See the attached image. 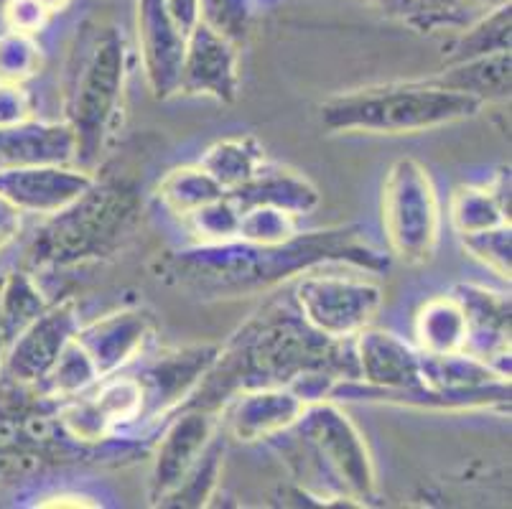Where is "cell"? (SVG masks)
<instances>
[{
    "instance_id": "cell-1",
    "label": "cell",
    "mask_w": 512,
    "mask_h": 509,
    "mask_svg": "<svg viewBox=\"0 0 512 509\" xmlns=\"http://www.w3.org/2000/svg\"><path fill=\"white\" fill-rule=\"evenodd\" d=\"M337 265L383 273L388 258L367 240L360 224H342L299 232L276 245L232 240L169 252L156 263V278L202 301H232L268 293L311 270Z\"/></svg>"
},
{
    "instance_id": "cell-2",
    "label": "cell",
    "mask_w": 512,
    "mask_h": 509,
    "mask_svg": "<svg viewBox=\"0 0 512 509\" xmlns=\"http://www.w3.org/2000/svg\"><path fill=\"white\" fill-rule=\"evenodd\" d=\"M268 443L278 446L293 479L316 499L357 507L380 499L365 436L337 400L306 405L299 420Z\"/></svg>"
},
{
    "instance_id": "cell-3",
    "label": "cell",
    "mask_w": 512,
    "mask_h": 509,
    "mask_svg": "<svg viewBox=\"0 0 512 509\" xmlns=\"http://www.w3.org/2000/svg\"><path fill=\"white\" fill-rule=\"evenodd\" d=\"M128 79V46L110 23L77 36L64 84V120L74 138V166L95 171L118 128Z\"/></svg>"
},
{
    "instance_id": "cell-4",
    "label": "cell",
    "mask_w": 512,
    "mask_h": 509,
    "mask_svg": "<svg viewBox=\"0 0 512 509\" xmlns=\"http://www.w3.org/2000/svg\"><path fill=\"white\" fill-rule=\"evenodd\" d=\"M482 107L474 97L418 79L339 92L321 102L319 120L329 133L416 135L464 123Z\"/></svg>"
},
{
    "instance_id": "cell-5",
    "label": "cell",
    "mask_w": 512,
    "mask_h": 509,
    "mask_svg": "<svg viewBox=\"0 0 512 509\" xmlns=\"http://www.w3.org/2000/svg\"><path fill=\"white\" fill-rule=\"evenodd\" d=\"M138 202L128 186L95 181L85 196L69 204L36 232L26 250V270H57L110 255L136 222Z\"/></svg>"
},
{
    "instance_id": "cell-6",
    "label": "cell",
    "mask_w": 512,
    "mask_h": 509,
    "mask_svg": "<svg viewBox=\"0 0 512 509\" xmlns=\"http://www.w3.org/2000/svg\"><path fill=\"white\" fill-rule=\"evenodd\" d=\"M383 227L400 263L426 265L441 240V202L428 168L406 156L390 163L383 184Z\"/></svg>"
},
{
    "instance_id": "cell-7",
    "label": "cell",
    "mask_w": 512,
    "mask_h": 509,
    "mask_svg": "<svg viewBox=\"0 0 512 509\" xmlns=\"http://www.w3.org/2000/svg\"><path fill=\"white\" fill-rule=\"evenodd\" d=\"M383 303V286L365 270L329 273V268H319L299 275L293 283V306L301 319L337 342H349L372 326Z\"/></svg>"
},
{
    "instance_id": "cell-8",
    "label": "cell",
    "mask_w": 512,
    "mask_h": 509,
    "mask_svg": "<svg viewBox=\"0 0 512 509\" xmlns=\"http://www.w3.org/2000/svg\"><path fill=\"white\" fill-rule=\"evenodd\" d=\"M79 326V314L74 301L49 303L29 326H23L6 344L0 377L23 387L39 390L49 372L54 370L59 354L69 344Z\"/></svg>"
},
{
    "instance_id": "cell-9",
    "label": "cell",
    "mask_w": 512,
    "mask_h": 509,
    "mask_svg": "<svg viewBox=\"0 0 512 509\" xmlns=\"http://www.w3.org/2000/svg\"><path fill=\"white\" fill-rule=\"evenodd\" d=\"M220 433V410L199 408V405H184L174 413L156 454L151 461L148 474V499L153 507H161L166 497L176 489V484L192 469L194 461L202 456L214 436Z\"/></svg>"
},
{
    "instance_id": "cell-10",
    "label": "cell",
    "mask_w": 512,
    "mask_h": 509,
    "mask_svg": "<svg viewBox=\"0 0 512 509\" xmlns=\"http://www.w3.org/2000/svg\"><path fill=\"white\" fill-rule=\"evenodd\" d=\"M95 171L74 163H36L0 171V196L21 214L54 217L95 186Z\"/></svg>"
},
{
    "instance_id": "cell-11",
    "label": "cell",
    "mask_w": 512,
    "mask_h": 509,
    "mask_svg": "<svg viewBox=\"0 0 512 509\" xmlns=\"http://www.w3.org/2000/svg\"><path fill=\"white\" fill-rule=\"evenodd\" d=\"M240 92V46L204 21L186 36L176 95L235 102Z\"/></svg>"
},
{
    "instance_id": "cell-12",
    "label": "cell",
    "mask_w": 512,
    "mask_h": 509,
    "mask_svg": "<svg viewBox=\"0 0 512 509\" xmlns=\"http://www.w3.org/2000/svg\"><path fill=\"white\" fill-rule=\"evenodd\" d=\"M306 403L286 385L235 392L220 408V431L240 443L273 441L299 420Z\"/></svg>"
},
{
    "instance_id": "cell-13",
    "label": "cell",
    "mask_w": 512,
    "mask_h": 509,
    "mask_svg": "<svg viewBox=\"0 0 512 509\" xmlns=\"http://www.w3.org/2000/svg\"><path fill=\"white\" fill-rule=\"evenodd\" d=\"M74 339L90 357L97 377L105 380L125 367H133L136 359L146 354L148 342L153 339V319L141 308H123L90 324H79Z\"/></svg>"
},
{
    "instance_id": "cell-14",
    "label": "cell",
    "mask_w": 512,
    "mask_h": 509,
    "mask_svg": "<svg viewBox=\"0 0 512 509\" xmlns=\"http://www.w3.org/2000/svg\"><path fill=\"white\" fill-rule=\"evenodd\" d=\"M138 54L151 95L169 100L179 90L186 36L166 11L164 0H136Z\"/></svg>"
},
{
    "instance_id": "cell-15",
    "label": "cell",
    "mask_w": 512,
    "mask_h": 509,
    "mask_svg": "<svg viewBox=\"0 0 512 509\" xmlns=\"http://www.w3.org/2000/svg\"><path fill=\"white\" fill-rule=\"evenodd\" d=\"M454 298L467 316V349L510 377V296L477 283H459Z\"/></svg>"
},
{
    "instance_id": "cell-16",
    "label": "cell",
    "mask_w": 512,
    "mask_h": 509,
    "mask_svg": "<svg viewBox=\"0 0 512 509\" xmlns=\"http://www.w3.org/2000/svg\"><path fill=\"white\" fill-rule=\"evenodd\" d=\"M357 380L383 390L423 385L421 349L385 329H362L352 339Z\"/></svg>"
},
{
    "instance_id": "cell-17",
    "label": "cell",
    "mask_w": 512,
    "mask_h": 509,
    "mask_svg": "<svg viewBox=\"0 0 512 509\" xmlns=\"http://www.w3.org/2000/svg\"><path fill=\"white\" fill-rule=\"evenodd\" d=\"M227 194L240 209L265 204V207L283 209V212H291L296 217L316 212L321 204V194L314 181L306 179L299 171H293V168L276 166L271 161L265 163L248 184H242L235 191H227Z\"/></svg>"
},
{
    "instance_id": "cell-18",
    "label": "cell",
    "mask_w": 512,
    "mask_h": 509,
    "mask_svg": "<svg viewBox=\"0 0 512 509\" xmlns=\"http://www.w3.org/2000/svg\"><path fill=\"white\" fill-rule=\"evenodd\" d=\"M36 163H74V138L67 125L29 120L0 128V171Z\"/></svg>"
},
{
    "instance_id": "cell-19",
    "label": "cell",
    "mask_w": 512,
    "mask_h": 509,
    "mask_svg": "<svg viewBox=\"0 0 512 509\" xmlns=\"http://www.w3.org/2000/svg\"><path fill=\"white\" fill-rule=\"evenodd\" d=\"M449 222L459 237L510 224V171H500L487 184L456 186Z\"/></svg>"
},
{
    "instance_id": "cell-20",
    "label": "cell",
    "mask_w": 512,
    "mask_h": 509,
    "mask_svg": "<svg viewBox=\"0 0 512 509\" xmlns=\"http://www.w3.org/2000/svg\"><path fill=\"white\" fill-rule=\"evenodd\" d=\"M428 79L441 84V87L474 97L482 105L502 102L510 97L512 56L510 51H497V54L477 56V59H467V62L446 64L444 72Z\"/></svg>"
},
{
    "instance_id": "cell-21",
    "label": "cell",
    "mask_w": 512,
    "mask_h": 509,
    "mask_svg": "<svg viewBox=\"0 0 512 509\" xmlns=\"http://www.w3.org/2000/svg\"><path fill=\"white\" fill-rule=\"evenodd\" d=\"M416 347L423 354H454L467 349V316L454 293H439L418 308L413 321Z\"/></svg>"
},
{
    "instance_id": "cell-22",
    "label": "cell",
    "mask_w": 512,
    "mask_h": 509,
    "mask_svg": "<svg viewBox=\"0 0 512 509\" xmlns=\"http://www.w3.org/2000/svg\"><path fill=\"white\" fill-rule=\"evenodd\" d=\"M505 0H395L418 34H459Z\"/></svg>"
},
{
    "instance_id": "cell-23",
    "label": "cell",
    "mask_w": 512,
    "mask_h": 509,
    "mask_svg": "<svg viewBox=\"0 0 512 509\" xmlns=\"http://www.w3.org/2000/svg\"><path fill=\"white\" fill-rule=\"evenodd\" d=\"M265 163H268L265 148L255 135H232L217 140L199 158V166L225 191H235L248 184Z\"/></svg>"
},
{
    "instance_id": "cell-24",
    "label": "cell",
    "mask_w": 512,
    "mask_h": 509,
    "mask_svg": "<svg viewBox=\"0 0 512 509\" xmlns=\"http://www.w3.org/2000/svg\"><path fill=\"white\" fill-rule=\"evenodd\" d=\"M421 367L423 385L436 387V390H479L497 382H510V377L469 352L423 354Z\"/></svg>"
},
{
    "instance_id": "cell-25",
    "label": "cell",
    "mask_w": 512,
    "mask_h": 509,
    "mask_svg": "<svg viewBox=\"0 0 512 509\" xmlns=\"http://www.w3.org/2000/svg\"><path fill=\"white\" fill-rule=\"evenodd\" d=\"M510 51V0L484 13L482 18L454 34L449 49L444 51L446 64L467 62L477 56Z\"/></svg>"
},
{
    "instance_id": "cell-26",
    "label": "cell",
    "mask_w": 512,
    "mask_h": 509,
    "mask_svg": "<svg viewBox=\"0 0 512 509\" xmlns=\"http://www.w3.org/2000/svg\"><path fill=\"white\" fill-rule=\"evenodd\" d=\"M46 308L49 301L44 298L39 278H34L26 268L13 270L0 280V334L6 344Z\"/></svg>"
},
{
    "instance_id": "cell-27",
    "label": "cell",
    "mask_w": 512,
    "mask_h": 509,
    "mask_svg": "<svg viewBox=\"0 0 512 509\" xmlns=\"http://www.w3.org/2000/svg\"><path fill=\"white\" fill-rule=\"evenodd\" d=\"M225 194L227 191L199 163L197 166L174 168L158 184V199H161L166 212L179 219H186L192 212L202 209L204 204L214 202V199H220Z\"/></svg>"
},
{
    "instance_id": "cell-28",
    "label": "cell",
    "mask_w": 512,
    "mask_h": 509,
    "mask_svg": "<svg viewBox=\"0 0 512 509\" xmlns=\"http://www.w3.org/2000/svg\"><path fill=\"white\" fill-rule=\"evenodd\" d=\"M222 459H225V441H222V433H217L202 456L194 461L192 469L186 471L184 479L176 484L174 492L161 502V507H204L222 479Z\"/></svg>"
},
{
    "instance_id": "cell-29",
    "label": "cell",
    "mask_w": 512,
    "mask_h": 509,
    "mask_svg": "<svg viewBox=\"0 0 512 509\" xmlns=\"http://www.w3.org/2000/svg\"><path fill=\"white\" fill-rule=\"evenodd\" d=\"M242 209L225 194L214 202L204 204L202 209L192 212L181 222L192 232L194 245H222V242L237 240V224H240Z\"/></svg>"
},
{
    "instance_id": "cell-30",
    "label": "cell",
    "mask_w": 512,
    "mask_h": 509,
    "mask_svg": "<svg viewBox=\"0 0 512 509\" xmlns=\"http://www.w3.org/2000/svg\"><path fill=\"white\" fill-rule=\"evenodd\" d=\"M299 219L296 214L283 212L276 207H248L240 212V224H237V240L258 242V245H276V242L291 240L299 235Z\"/></svg>"
},
{
    "instance_id": "cell-31",
    "label": "cell",
    "mask_w": 512,
    "mask_h": 509,
    "mask_svg": "<svg viewBox=\"0 0 512 509\" xmlns=\"http://www.w3.org/2000/svg\"><path fill=\"white\" fill-rule=\"evenodd\" d=\"M41 69V46L34 34L6 28L0 34V82L26 84Z\"/></svg>"
},
{
    "instance_id": "cell-32",
    "label": "cell",
    "mask_w": 512,
    "mask_h": 509,
    "mask_svg": "<svg viewBox=\"0 0 512 509\" xmlns=\"http://www.w3.org/2000/svg\"><path fill=\"white\" fill-rule=\"evenodd\" d=\"M462 240L464 252L469 258L477 260L482 268L490 270L500 280L510 283L512 273V235L510 224L505 227H492V230L474 232V235L459 237Z\"/></svg>"
},
{
    "instance_id": "cell-33",
    "label": "cell",
    "mask_w": 512,
    "mask_h": 509,
    "mask_svg": "<svg viewBox=\"0 0 512 509\" xmlns=\"http://www.w3.org/2000/svg\"><path fill=\"white\" fill-rule=\"evenodd\" d=\"M202 21L237 46L248 36L250 16L245 0H202Z\"/></svg>"
},
{
    "instance_id": "cell-34",
    "label": "cell",
    "mask_w": 512,
    "mask_h": 509,
    "mask_svg": "<svg viewBox=\"0 0 512 509\" xmlns=\"http://www.w3.org/2000/svg\"><path fill=\"white\" fill-rule=\"evenodd\" d=\"M36 120V97L26 84L0 82V128Z\"/></svg>"
},
{
    "instance_id": "cell-35",
    "label": "cell",
    "mask_w": 512,
    "mask_h": 509,
    "mask_svg": "<svg viewBox=\"0 0 512 509\" xmlns=\"http://www.w3.org/2000/svg\"><path fill=\"white\" fill-rule=\"evenodd\" d=\"M6 28L23 31V34H39L49 21V13L44 11L39 0H8L6 3Z\"/></svg>"
},
{
    "instance_id": "cell-36",
    "label": "cell",
    "mask_w": 512,
    "mask_h": 509,
    "mask_svg": "<svg viewBox=\"0 0 512 509\" xmlns=\"http://www.w3.org/2000/svg\"><path fill=\"white\" fill-rule=\"evenodd\" d=\"M164 6L184 36L202 21V0H164Z\"/></svg>"
},
{
    "instance_id": "cell-37",
    "label": "cell",
    "mask_w": 512,
    "mask_h": 509,
    "mask_svg": "<svg viewBox=\"0 0 512 509\" xmlns=\"http://www.w3.org/2000/svg\"><path fill=\"white\" fill-rule=\"evenodd\" d=\"M23 227V214L13 207L8 199L0 196V252L6 250L18 235H21Z\"/></svg>"
},
{
    "instance_id": "cell-38",
    "label": "cell",
    "mask_w": 512,
    "mask_h": 509,
    "mask_svg": "<svg viewBox=\"0 0 512 509\" xmlns=\"http://www.w3.org/2000/svg\"><path fill=\"white\" fill-rule=\"evenodd\" d=\"M41 6H44V11L49 13H59V11H64V8L69 6V3H72V0H39Z\"/></svg>"
},
{
    "instance_id": "cell-39",
    "label": "cell",
    "mask_w": 512,
    "mask_h": 509,
    "mask_svg": "<svg viewBox=\"0 0 512 509\" xmlns=\"http://www.w3.org/2000/svg\"><path fill=\"white\" fill-rule=\"evenodd\" d=\"M3 352H6V339L0 334V362H3Z\"/></svg>"
}]
</instances>
